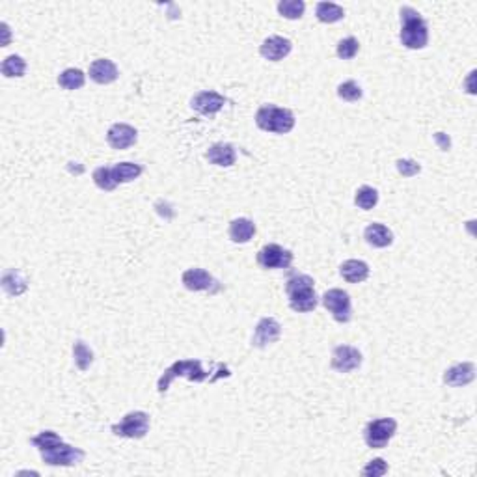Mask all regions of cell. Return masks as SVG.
<instances>
[{
    "label": "cell",
    "mask_w": 477,
    "mask_h": 477,
    "mask_svg": "<svg viewBox=\"0 0 477 477\" xmlns=\"http://www.w3.org/2000/svg\"><path fill=\"white\" fill-rule=\"evenodd\" d=\"M30 442L40 450L43 463L49 466H75L86 457L84 451L64 442L54 430H43Z\"/></svg>",
    "instance_id": "1"
},
{
    "label": "cell",
    "mask_w": 477,
    "mask_h": 477,
    "mask_svg": "<svg viewBox=\"0 0 477 477\" xmlns=\"http://www.w3.org/2000/svg\"><path fill=\"white\" fill-rule=\"evenodd\" d=\"M399 17H401L399 40L403 43V47L410 49V51H420V49L427 47V43H429V27H427L424 17L410 6L401 8Z\"/></svg>",
    "instance_id": "2"
},
{
    "label": "cell",
    "mask_w": 477,
    "mask_h": 477,
    "mask_svg": "<svg viewBox=\"0 0 477 477\" xmlns=\"http://www.w3.org/2000/svg\"><path fill=\"white\" fill-rule=\"evenodd\" d=\"M285 293L289 298V306L296 313H308L313 311L319 304L315 293V282L308 274L291 276L285 283Z\"/></svg>",
    "instance_id": "3"
},
{
    "label": "cell",
    "mask_w": 477,
    "mask_h": 477,
    "mask_svg": "<svg viewBox=\"0 0 477 477\" xmlns=\"http://www.w3.org/2000/svg\"><path fill=\"white\" fill-rule=\"evenodd\" d=\"M256 125L261 131L285 135L295 127V114L289 108H280L274 105H263L256 112Z\"/></svg>",
    "instance_id": "4"
},
{
    "label": "cell",
    "mask_w": 477,
    "mask_h": 477,
    "mask_svg": "<svg viewBox=\"0 0 477 477\" xmlns=\"http://www.w3.org/2000/svg\"><path fill=\"white\" fill-rule=\"evenodd\" d=\"M177 376H185L192 383H205L209 378V373L203 370L200 360H177L162 373V376L159 378V384H157V390L164 394L170 388L172 381L177 378Z\"/></svg>",
    "instance_id": "5"
},
{
    "label": "cell",
    "mask_w": 477,
    "mask_h": 477,
    "mask_svg": "<svg viewBox=\"0 0 477 477\" xmlns=\"http://www.w3.org/2000/svg\"><path fill=\"white\" fill-rule=\"evenodd\" d=\"M397 430V422L394 417H378L365 425L363 440L371 450H383L388 446Z\"/></svg>",
    "instance_id": "6"
},
{
    "label": "cell",
    "mask_w": 477,
    "mask_h": 477,
    "mask_svg": "<svg viewBox=\"0 0 477 477\" xmlns=\"http://www.w3.org/2000/svg\"><path fill=\"white\" fill-rule=\"evenodd\" d=\"M149 430V414L142 412V410H135V412H129L123 416L120 424L112 425V433L116 437L121 438H133V440H138V438H144L148 435Z\"/></svg>",
    "instance_id": "7"
},
{
    "label": "cell",
    "mask_w": 477,
    "mask_h": 477,
    "mask_svg": "<svg viewBox=\"0 0 477 477\" xmlns=\"http://www.w3.org/2000/svg\"><path fill=\"white\" fill-rule=\"evenodd\" d=\"M323 306L328 309L337 323H349L352 317L350 296L343 289H328L323 295Z\"/></svg>",
    "instance_id": "8"
},
{
    "label": "cell",
    "mask_w": 477,
    "mask_h": 477,
    "mask_svg": "<svg viewBox=\"0 0 477 477\" xmlns=\"http://www.w3.org/2000/svg\"><path fill=\"white\" fill-rule=\"evenodd\" d=\"M257 263L261 269H289L293 263V252L282 248L280 244H267L257 252Z\"/></svg>",
    "instance_id": "9"
},
{
    "label": "cell",
    "mask_w": 477,
    "mask_h": 477,
    "mask_svg": "<svg viewBox=\"0 0 477 477\" xmlns=\"http://www.w3.org/2000/svg\"><path fill=\"white\" fill-rule=\"evenodd\" d=\"M362 365V352L350 345H339L332 352V370L337 373H350Z\"/></svg>",
    "instance_id": "10"
},
{
    "label": "cell",
    "mask_w": 477,
    "mask_h": 477,
    "mask_svg": "<svg viewBox=\"0 0 477 477\" xmlns=\"http://www.w3.org/2000/svg\"><path fill=\"white\" fill-rule=\"evenodd\" d=\"M282 336V326L276 321L274 317H263L257 323L254 336H252V345L257 349H265L272 343H276Z\"/></svg>",
    "instance_id": "11"
},
{
    "label": "cell",
    "mask_w": 477,
    "mask_h": 477,
    "mask_svg": "<svg viewBox=\"0 0 477 477\" xmlns=\"http://www.w3.org/2000/svg\"><path fill=\"white\" fill-rule=\"evenodd\" d=\"M183 285L188 291H209V293H216L220 291V283L216 278L209 274L207 270L203 269H188L183 272L181 276Z\"/></svg>",
    "instance_id": "12"
},
{
    "label": "cell",
    "mask_w": 477,
    "mask_h": 477,
    "mask_svg": "<svg viewBox=\"0 0 477 477\" xmlns=\"http://www.w3.org/2000/svg\"><path fill=\"white\" fill-rule=\"evenodd\" d=\"M138 140V131L127 123H114L108 129L107 142L112 149H127Z\"/></svg>",
    "instance_id": "13"
},
{
    "label": "cell",
    "mask_w": 477,
    "mask_h": 477,
    "mask_svg": "<svg viewBox=\"0 0 477 477\" xmlns=\"http://www.w3.org/2000/svg\"><path fill=\"white\" fill-rule=\"evenodd\" d=\"M192 108H194L198 114L202 116H213L216 114L218 110H222V107L226 105V97L216 92H211V90H205V92H200L192 97Z\"/></svg>",
    "instance_id": "14"
},
{
    "label": "cell",
    "mask_w": 477,
    "mask_h": 477,
    "mask_svg": "<svg viewBox=\"0 0 477 477\" xmlns=\"http://www.w3.org/2000/svg\"><path fill=\"white\" fill-rule=\"evenodd\" d=\"M291 49H293V43H291L287 38H282V36H270V38H267V40L261 43L259 54H261L265 60L280 62L291 53Z\"/></svg>",
    "instance_id": "15"
},
{
    "label": "cell",
    "mask_w": 477,
    "mask_h": 477,
    "mask_svg": "<svg viewBox=\"0 0 477 477\" xmlns=\"http://www.w3.org/2000/svg\"><path fill=\"white\" fill-rule=\"evenodd\" d=\"M474 378H476V365L472 362L457 363L443 373V384L455 386V388L470 384Z\"/></svg>",
    "instance_id": "16"
},
{
    "label": "cell",
    "mask_w": 477,
    "mask_h": 477,
    "mask_svg": "<svg viewBox=\"0 0 477 477\" xmlns=\"http://www.w3.org/2000/svg\"><path fill=\"white\" fill-rule=\"evenodd\" d=\"M118 68L112 60L99 58L90 66V79L97 84H110L118 79Z\"/></svg>",
    "instance_id": "17"
},
{
    "label": "cell",
    "mask_w": 477,
    "mask_h": 477,
    "mask_svg": "<svg viewBox=\"0 0 477 477\" xmlns=\"http://www.w3.org/2000/svg\"><path fill=\"white\" fill-rule=\"evenodd\" d=\"M339 274L345 282L349 283H360L368 280L370 276V265L362 259H347L339 267Z\"/></svg>",
    "instance_id": "18"
},
{
    "label": "cell",
    "mask_w": 477,
    "mask_h": 477,
    "mask_svg": "<svg viewBox=\"0 0 477 477\" xmlns=\"http://www.w3.org/2000/svg\"><path fill=\"white\" fill-rule=\"evenodd\" d=\"M207 161L211 162V164H215V166H224V168H228V166H233L237 161V153H235V148L231 146V144H215V146H211L207 151Z\"/></svg>",
    "instance_id": "19"
},
{
    "label": "cell",
    "mask_w": 477,
    "mask_h": 477,
    "mask_svg": "<svg viewBox=\"0 0 477 477\" xmlns=\"http://www.w3.org/2000/svg\"><path fill=\"white\" fill-rule=\"evenodd\" d=\"M363 239L368 241V244L375 246V248H386V246H390L391 242H394V233H391V229L386 228L384 224L375 222V224H370V226L365 228Z\"/></svg>",
    "instance_id": "20"
},
{
    "label": "cell",
    "mask_w": 477,
    "mask_h": 477,
    "mask_svg": "<svg viewBox=\"0 0 477 477\" xmlns=\"http://www.w3.org/2000/svg\"><path fill=\"white\" fill-rule=\"evenodd\" d=\"M229 239L237 244H244L248 242L252 237L256 235V224L250 220V218H235V220L229 224Z\"/></svg>",
    "instance_id": "21"
},
{
    "label": "cell",
    "mask_w": 477,
    "mask_h": 477,
    "mask_svg": "<svg viewBox=\"0 0 477 477\" xmlns=\"http://www.w3.org/2000/svg\"><path fill=\"white\" fill-rule=\"evenodd\" d=\"M2 289L10 296H19L28 289L27 278L17 269H10L2 274Z\"/></svg>",
    "instance_id": "22"
},
{
    "label": "cell",
    "mask_w": 477,
    "mask_h": 477,
    "mask_svg": "<svg viewBox=\"0 0 477 477\" xmlns=\"http://www.w3.org/2000/svg\"><path fill=\"white\" fill-rule=\"evenodd\" d=\"M144 172L140 164L136 162H118L112 166V175H114V181L120 185V183H131L138 179Z\"/></svg>",
    "instance_id": "23"
},
{
    "label": "cell",
    "mask_w": 477,
    "mask_h": 477,
    "mask_svg": "<svg viewBox=\"0 0 477 477\" xmlns=\"http://www.w3.org/2000/svg\"><path fill=\"white\" fill-rule=\"evenodd\" d=\"M315 15L321 23L332 25V23H337L345 17V10L334 2H319L315 8Z\"/></svg>",
    "instance_id": "24"
},
{
    "label": "cell",
    "mask_w": 477,
    "mask_h": 477,
    "mask_svg": "<svg viewBox=\"0 0 477 477\" xmlns=\"http://www.w3.org/2000/svg\"><path fill=\"white\" fill-rule=\"evenodd\" d=\"M0 69H2V75H4L6 79L23 77L25 71H27V62L23 60L19 54H12V56L4 58V62H2V68Z\"/></svg>",
    "instance_id": "25"
},
{
    "label": "cell",
    "mask_w": 477,
    "mask_h": 477,
    "mask_svg": "<svg viewBox=\"0 0 477 477\" xmlns=\"http://www.w3.org/2000/svg\"><path fill=\"white\" fill-rule=\"evenodd\" d=\"M84 81H86L84 73H82L81 69L75 68L62 71L60 77H58V84H60L64 90H79V88L84 86Z\"/></svg>",
    "instance_id": "26"
},
{
    "label": "cell",
    "mask_w": 477,
    "mask_h": 477,
    "mask_svg": "<svg viewBox=\"0 0 477 477\" xmlns=\"http://www.w3.org/2000/svg\"><path fill=\"white\" fill-rule=\"evenodd\" d=\"M306 12V4L302 0H282L278 2V14L285 17V19H300Z\"/></svg>",
    "instance_id": "27"
},
{
    "label": "cell",
    "mask_w": 477,
    "mask_h": 477,
    "mask_svg": "<svg viewBox=\"0 0 477 477\" xmlns=\"http://www.w3.org/2000/svg\"><path fill=\"white\" fill-rule=\"evenodd\" d=\"M73 358L77 368L81 371H86L94 363V352L84 341H75L73 345Z\"/></svg>",
    "instance_id": "28"
},
{
    "label": "cell",
    "mask_w": 477,
    "mask_h": 477,
    "mask_svg": "<svg viewBox=\"0 0 477 477\" xmlns=\"http://www.w3.org/2000/svg\"><path fill=\"white\" fill-rule=\"evenodd\" d=\"M354 203H357L360 209H363V211H370V209H373L376 203H378V192H376L373 187L363 185V187H360L357 190Z\"/></svg>",
    "instance_id": "29"
},
{
    "label": "cell",
    "mask_w": 477,
    "mask_h": 477,
    "mask_svg": "<svg viewBox=\"0 0 477 477\" xmlns=\"http://www.w3.org/2000/svg\"><path fill=\"white\" fill-rule=\"evenodd\" d=\"M94 181L97 187L101 188V190H107V192H110V190H114L118 187V183L114 181V175H112V166H99V168H95Z\"/></svg>",
    "instance_id": "30"
},
{
    "label": "cell",
    "mask_w": 477,
    "mask_h": 477,
    "mask_svg": "<svg viewBox=\"0 0 477 477\" xmlns=\"http://www.w3.org/2000/svg\"><path fill=\"white\" fill-rule=\"evenodd\" d=\"M362 88L358 86L354 81H345L337 86V97L343 99V101H360V99H362Z\"/></svg>",
    "instance_id": "31"
},
{
    "label": "cell",
    "mask_w": 477,
    "mask_h": 477,
    "mask_svg": "<svg viewBox=\"0 0 477 477\" xmlns=\"http://www.w3.org/2000/svg\"><path fill=\"white\" fill-rule=\"evenodd\" d=\"M358 51H360V43H358L357 38H352V36L339 41L336 49L337 56H339L341 60H352L358 54Z\"/></svg>",
    "instance_id": "32"
},
{
    "label": "cell",
    "mask_w": 477,
    "mask_h": 477,
    "mask_svg": "<svg viewBox=\"0 0 477 477\" xmlns=\"http://www.w3.org/2000/svg\"><path fill=\"white\" fill-rule=\"evenodd\" d=\"M388 474V464L384 459H373L362 470L363 477H381Z\"/></svg>",
    "instance_id": "33"
},
{
    "label": "cell",
    "mask_w": 477,
    "mask_h": 477,
    "mask_svg": "<svg viewBox=\"0 0 477 477\" xmlns=\"http://www.w3.org/2000/svg\"><path fill=\"white\" fill-rule=\"evenodd\" d=\"M396 166L397 172L403 175V177H414V175L422 172V166L416 161H412V159H399L396 162Z\"/></svg>",
    "instance_id": "34"
},
{
    "label": "cell",
    "mask_w": 477,
    "mask_h": 477,
    "mask_svg": "<svg viewBox=\"0 0 477 477\" xmlns=\"http://www.w3.org/2000/svg\"><path fill=\"white\" fill-rule=\"evenodd\" d=\"M433 138H435V142H437V146L440 149H442V151H450V149H451V140H450V136L446 135V133H435V136H433Z\"/></svg>",
    "instance_id": "35"
},
{
    "label": "cell",
    "mask_w": 477,
    "mask_h": 477,
    "mask_svg": "<svg viewBox=\"0 0 477 477\" xmlns=\"http://www.w3.org/2000/svg\"><path fill=\"white\" fill-rule=\"evenodd\" d=\"M474 77H476V71H472L470 77H468V81H466V84H468V94H476V90H474Z\"/></svg>",
    "instance_id": "36"
}]
</instances>
